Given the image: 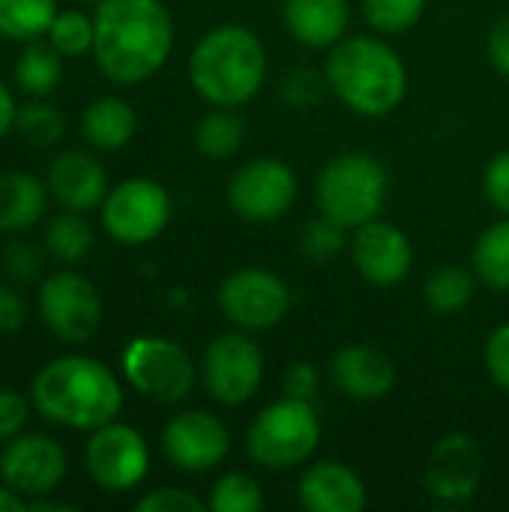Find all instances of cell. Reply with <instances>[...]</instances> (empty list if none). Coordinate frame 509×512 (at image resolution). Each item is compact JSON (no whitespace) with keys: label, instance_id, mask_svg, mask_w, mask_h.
<instances>
[{"label":"cell","instance_id":"18","mask_svg":"<svg viewBox=\"0 0 509 512\" xmlns=\"http://www.w3.org/2000/svg\"><path fill=\"white\" fill-rule=\"evenodd\" d=\"M45 186H48V195L63 210L90 213V210L102 207V201L108 195V174L93 153L69 150V153H60L51 159Z\"/></svg>","mask_w":509,"mask_h":512},{"label":"cell","instance_id":"34","mask_svg":"<svg viewBox=\"0 0 509 512\" xmlns=\"http://www.w3.org/2000/svg\"><path fill=\"white\" fill-rule=\"evenodd\" d=\"M345 231L339 222H333L330 216H318L312 222H306L303 234H300V252L309 261H333L342 249H345Z\"/></svg>","mask_w":509,"mask_h":512},{"label":"cell","instance_id":"22","mask_svg":"<svg viewBox=\"0 0 509 512\" xmlns=\"http://www.w3.org/2000/svg\"><path fill=\"white\" fill-rule=\"evenodd\" d=\"M48 186L30 171H3L0 174V234H21L30 231L45 207H48Z\"/></svg>","mask_w":509,"mask_h":512},{"label":"cell","instance_id":"31","mask_svg":"<svg viewBox=\"0 0 509 512\" xmlns=\"http://www.w3.org/2000/svg\"><path fill=\"white\" fill-rule=\"evenodd\" d=\"M207 507L213 512H258L264 507V492L255 477L231 471L213 483Z\"/></svg>","mask_w":509,"mask_h":512},{"label":"cell","instance_id":"1","mask_svg":"<svg viewBox=\"0 0 509 512\" xmlns=\"http://www.w3.org/2000/svg\"><path fill=\"white\" fill-rule=\"evenodd\" d=\"M93 60L123 87L153 78L174 51V21L162 0H99Z\"/></svg>","mask_w":509,"mask_h":512},{"label":"cell","instance_id":"33","mask_svg":"<svg viewBox=\"0 0 509 512\" xmlns=\"http://www.w3.org/2000/svg\"><path fill=\"white\" fill-rule=\"evenodd\" d=\"M426 3L429 0H363V15L372 30L393 36L411 30L423 18Z\"/></svg>","mask_w":509,"mask_h":512},{"label":"cell","instance_id":"2","mask_svg":"<svg viewBox=\"0 0 509 512\" xmlns=\"http://www.w3.org/2000/svg\"><path fill=\"white\" fill-rule=\"evenodd\" d=\"M30 402L54 426L93 432L123 411L120 378L96 357L63 354L48 360L30 381Z\"/></svg>","mask_w":509,"mask_h":512},{"label":"cell","instance_id":"15","mask_svg":"<svg viewBox=\"0 0 509 512\" xmlns=\"http://www.w3.org/2000/svg\"><path fill=\"white\" fill-rule=\"evenodd\" d=\"M165 459L186 474H207L231 453L228 426L210 411H183L162 429Z\"/></svg>","mask_w":509,"mask_h":512},{"label":"cell","instance_id":"3","mask_svg":"<svg viewBox=\"0 0 509 512\" xmlns=\"http://www.w3.org/2000/svg\"><path fill=\"white\" fill-rule=\"evenodd\" d=\"M327 87L360 117H387L408 96V66L393 45L375 36H345L330 48Z\"/></svg>","mask_w":509,"mask_h":512},{"label":"cell","instance_id":"8","mask_svg":"<svg viewBox=\"0 0 509 512\" xmlns=\"http://www.w3.org/2000/svg\"><path fill=\"white\" fill-rule=\"evenodd\" d=\"M102 228L123 246L153 243L171 222V195L150 177H129L108 189L99 207Z\"/></svg>","mask_w":509,"mask_h":512},{"label":"cell","instance_id":"44","mask_svg":"<svg viewBox=\"0 0 509 512\" xmlns=\"http://www.w3.org/2000/svg\"><path fill=\"white\" fill-rule=\"evenodd\" d=\"M15 117H18V105H15V96L9 90V84L0 78V141L15 129Z\"/></svg>","mask_w":509,"mask_h":512},{"label":"cell","instance_id":"11","mask_svg":"<svg viewBox=\"0 0 509 512\" xmlns=\"http://www.w3.org/2000/svg\"><path fill=\"white\" fill-rule=\"evenodd\" d=\"M84 468L90 480L105 492H132L150 471V447L135 426L105 423L90 432L84 444Z\"/></svg>","mask_w":509,"mask_h":512},{"label":"cell","instance_id":"32","mask_svg":"<svg viewBox=\"0 0 509 512\" xmlns=\"http://www.w3.org/2000/svg\"><path fill=\"white\" fill-rule=\"evenodd\" d=\"M93 15L78 12V9H60L57 18L48 27V42L63 54V57H81L93 51Z\"/></svg>","mask_w":509,"mask_h":512},{"label":"cell","instance_id":"10","mask_svg":"<svg viewBox=\"0 0 509 512\" xmlns=\"http://www.w3.org/2000/svg\"><path fill=\"white\" fill-rule=\"evenodd\" d=\"M201 381L213 402L237 408L249 402L264 381V351L249 330L216 336L201 357Z\"/></svg>","mask_w":509,"mask_h":512},{"label":"cell","instance_id":"40","mask_svg":"<svg viewBox=\"0 0 509 512\" xmlns=\"http://www.w3.org/2000/svg\"><path fill=\"white\" fill-rule=\"evenodd\" d=\"M483 360H486V369L492 375V381L509 393V321L495 327L489 342H486V351H483Z\"/></svg>","mask_w":509,"mask_h":512},{"label":"cell","instance_id":"14","mask_svg":"<svg viewBox=\"0 0 509 512\" xmlns=\"http://www.w3.org/2000/svg\"><path fill=\"white\" fill-rule=\"evenodd\" d=\"M297 198V174L279 159H252L228 180V207L237 219L261 225L285 216Z\"/></svg>","mask_w":509,"mask_h":512},{"label":"cell","instance_id":"29","mask_svg":"<svg viewBox=\"0 0 509 512\" xmlns=\"http://www.w3.org/2000/svg\"><path fill=\"white\" fill-rule=\"evenodd\" d=\"M474 276L492 288V291H509V216L489 225L477 246H474Z\"/></svg>","mask_w":509,"mask_h":512},{"label":"cell","instance_id":"16","mask_svg":"<svg viewBox=\"0 0 509 512\" xmlns=\"http://www.w3.org/2000/svg\"><path fill=\"white\" fill-rule=\"evenodd\" d=\"M351 261L357 273L378 288H393L408 279L414 267V246L411 237L384 219H372L351 231Z\"/></svg>","mask_w":509,"mask_h":512},{"label":"cell","instance_id":"39","mask_svg":"<svg viewBox=\"0 0 509 512\" xmlns=\"http://www.w3.org/2000/svg\"><path fill=\"white\" fill-rule=\"evenodd\" d=\"M483 189L492 207L509 216V150H501L489 159L483 174Z\"/></svg>","mask_w":509,"mask_h":512},{"label":"cell","instance_id":"13","mask_svg":"<svg viewBox=\"0 0 509 512\" xmlns=\"http://www.w3.org/2000/svg\"><path fill=\"white\" fill-rule=\"evenodd\" d=\"M69 474V459L60 441L42 432H21L0 453V483L18 492L27 504L54 495Z\"/></svg>","mask_w":509,"mask_h":512},{"label":"cell","instance_id":"20","mask_svg":"<svg viewBox=\"0 0 509 512\" xmlns=\"http://www.w3.org/2000/svg\"><path fill=\"white\" fill-rule=\"evenodd\" d=\"M297 501L309 512H360L369 504L366 483L342 462H315L297 483Z\"/></svg>","mask_w":509,"mask_h":512},{"label":"cell","instance_id":"7","mask_svg":"<svg viewBox=\"0 0 509 512\" xmlns=\"http://www.w3.org/2000/svg\"><path fill=\"white\" fill-rule=\"evenodd\" d=\"M126 384L150 402L180 405L195 387V363L189 351L168 336H135L120 354Z\"/></svg>","mask_w":509,"mask_h":512},{"label":"cell","instance_id":"23","mask_svg":"<svg viewBox=\"0 0 509 512\" xmlns=\"http://www.w3.org/2000/svg\"><path fill=\"white\" fill-rule=\"evenodd\" d=\"M138 132L135 108L120 96H99L81 114V135L96 150H123Z\"/></svg>","mask_w":509,"mask_h":512},{"label":"cell","instance_id":"36","mask_svg":"<svg viewBox=\"0 0 509 512\" xmlns=\"http://www.w3.org/2000/svg\"><path fill=\"white\" fill-rule=\"evenodd\" d=\"M138 512H204L210 510L207 501H201L198 495L186 492V489H177V486H159V489H150L138 504Z\"/></svg>","mask_w":509,"mask_h":512},{"label":"cell","instance_id":"9","mask_svg":"<svg viewBox=\"0 0 509 512\" xmlns=\"http://www.w3.org/2000/svg\"><path fill=\"white\" fill-rule=\"evenodd\" d=\"M36 306H39V318L48 327V333L69 345H81V342L93 339L99 333L102 315H105L96 285L75 270L48 273L39 282Z\"/></svg>","mask_w":509,"mask_h":512},{"label":"cell","instance_id":"43","mask_svg":"<svg viewBox=\"0 0 509 512\" xmlns=\"http://www.w3.org/2000/svg\"><path fill=\"white\" fill-rule=\"evenodd\" d=\"M489 60L504 78H509V15H504L489 33Z\"/></svg>","mask_w":509,"mask_h":512},{"label":"cell","instance_id":"6","mask_svg":"<svg viewBox=\"0 0 509 512\" xmlns=\"http://www.w3.org/2000/svg\"><path fill=\"white\" fill-rule=\"evenodd\" d=\"M321 444V417L312 402L282 396L267 405L246 432L249 459L267 471H288L315 456Z\"/></svg>","mask_w":509,"mask_h":512},{"label":"cell","instance_id":"21","mask_svg":"<svg viewBox=\"0 0 509 512\" xmlns=\"http://www.w3.org/2000/svg\"><path fill=\"white\" fill-rule=\"evenodd\" d=\"M285 30L306 48H333L345 39L351 9L348 0H285Z\"/></svg>","mask_w":509,"mask_h":512},{"label":"cell","instance_id":"28","mask_svg":"<svg viewBox=\"0 0 509 512\" xmlns=\"http://www.w3.org/2000/svg\"><path fill=\"white\" fill-rule=\"evenodd\" d=\"M474 291H477V276L474 270L468 273L465 267H456V264H444L438 267L435 273L426 276L423 282V297H426V306L438 315H456L462 312L471 300H474Z\"/></svg>","mask_w":509,"mask_h":512},{"label":"cell","instance_id":"12","mask_svg":"<svg viewBox=\"0 0 509 512\" xmlns=\"http://www.w3.org/2000/svg\"><path fill=\"white\" fill-rule=\"evenodd\" d=\"M222 315L249 333L279 327L291 312L288 285L264 267H240L228 273L219 285Z\"/></svg>","mask_w":509,"mask_h":512},{"label":"cell","instance_id":"45","mask_svg":"<svg viewBox=\"0 0 509 512\" xmlns=\"http://www.w3.org/2000/svg\"><path fill=\"white\" fill-rule=\"evenodd\" d=\"M75 510H78L75 504H69V501H54V498H48V495L33 498V501L27 504V512H75Z\"/></svg>","mask_w":509,"mask_h":512},{"label":"cell","instance_id":"5","mask_svg":"<svg viewBox=\"0 0 509 512\" xmlns=\"http://www.w3.org/2000/svg\"><path fill=\"white\" fill-rule=\"evenodd\" d=\"M387 186H390V177H387L384 162L375 159L372 153L351 150L324 165L315 195H318V207L324 216L354 231L378 219L384 198H387Z\"/></svg>","mask_w":509,"mask_h":512},{"label":"cell","instance_id":"37","mask_svg":"<svg viewBox=\"0 0 509 512\" xmlns=\"http://www.w3.org/2000/svg\"><path fill=\"white\" fill-rule=\"evenodd\" d=\"M282 99L294 108H309L315 105L324 90H327V78L318 75L315 69H294L282 78Z\"/></svg>","mask_w":509,"mask_h":512},{"label":"cell","instance_id":"35","mask_svg":"<svg viewBox=\"0 0 509 512\" xmlns=\"http://www.w3.org/2000/svg\"><path fill=\"white\" fill-rule=\"evenodd\" d=\"M0 264H3V270H6L9 279H15V282H33L42 273L45 255H42L39 246H33L27 240H12V243L3 246Z\"/></svg>","mask_w":509,"mask_h":512},{"label":"cell","instance_id":"24","mask_svg":"<svg viewBox=\"0 0 509 512\" xmlns=\"http://www.w3.org/2000/svg\"><path fill=\"white\" fill-rule=\"evenodd\" d=\"M15 87L24 90L33 99H45L48 93H54L60 87L63 78V54L48 42H24V51L15 60L12 69Z\"/></svg>","mask_w":509,"mask_h":512},{"label":"cell","instance_id":"17","mask_svg":"<svg viewBox=\"0 0 509 512\" xmlns=\"http://www.w3.org/2000/svg\"><path fill=\"white\" fill-rule=\"evenodd\" d=\"M483 471H486V462H483L480 444L471 435L456 432L438 441V447L429 456L423 480L432 498L444 504H462L477 495L483 483Z\"/></svg>","mask_w":509,"mask_h":512},{"label":"cell","instance_id":"42","mask_svg":"<svg viewBox=\"0 0 509 512\" xmlns=\"http://www.w3.org/2000/svg\"><path fill=\"white\" fill-rule=\"evenodd\" d=\"M27 324V303L18 288L0 282V333H18Z\"/></svg>","mask_w":509,"mask_h":512},{"label":"cell","instance_id":"46","mask_svg":"<svg viewBox=\"0 0 509 512\" xmlns=\"http://www.w3.org/2000/svg\"><path fill=\"white\" fill-rule=\"evenodd\" d=\"M0 512H27V501L6 483H0Z\"/></svg>","mask_w":509,"mask_h":512},{"label":"cell","instance_id":"4","mask_svg":"<svg viewBox=\"0 0 509 512\" xmlns=\"http://www.w3.org/2000/svg\"><path fill=\"white\" fill-rule=\"evenodd\" d=\"M264 78V42L243 24H219L207 30L189 54V81L210 105L237 108L261 90Z\"/></svg>","mask_w":509,"mask_h":512},{"label":"cell","instance_id":"26","mask_svg":"<svg viewBox=\"0 0 509 512\" xmlns=\"http://www.w3.org/2000/svg\"><path fill=\"white\" fill-rule=\"evenodd\" d=\"M42 249L48 258H54L63 267L81 264L93 249V228H90L87 216L78 210H63L60 216H54L45 225Z\"/></svg>","mask_w":509,"mask_h":512},{"label":"cell","instance_id":"27","mask_svg":"<svg viewBox=\"0 0 509 512\" xmlns=\"http://www.w3.org/2000/svg\"><path fill=\"white\" fill-rule=\"evenodd\" d=\"M57 12V0H0V36L9 42H36L48 36Z\"/></svg>","mask_w":509,"mask_h":512},{"label":"cell","instance_id":"30","mask_svg":"<svg viewBox=\"0 0 509 512\" xmlns=\"http://www.w3.org/2000/svg\"><path fill=\"white\" fill-rule=\"evenodd\" d=\"M15 129L33 147H54L63 138V132H66V117L60 114L57 105L33 99L27 105H18Z\"/></svg>","mask_w":509,"mask_h":512},{"label":"cell","instance_id":"38","mask_svg":"<svg viewBox=\"0 0 509 512\" xmlns=\"http://www.w3.org/2000/svg\"><path fill=\"white\" fill-rule=\"evenodd\" d=\"M33 402L12 387H0V441H9L27 429Z\"/></svg>","mask_w":509,"mask_h":512},{"label":"cell","instance_id":"25","mask_svg":"<svg viewBox=\"0 0 509 512\" xmlns=\"http://www.w3.org/2000/svg\"><path fill=\"white\" fill-rule=\"evenodd\" d=\"M192 141H195V147H198V153L204 159L225 162V159H231L243 147V141H246V120L234 108L216 105L213 111H207L195 123Z\"/></svg>","mask_w":509,"mask_h":512},{"label":"cell","instance_id":"41","mask_svg":"<svg viewBox=\"0 0 509 512\" xmlns=\"http://www.w3.org/2000/svg\"><path fill=\"white\" fill-rule=\"evenodd\" d=\"M318 384H321V375L309 360L291 363L282 375V390H285V396H294V399L312 402L318 396Z\"/></svg>","mask_w":509,"mask_h":512},{"label":"cell","instance_id":"19","mask_svg":"<svg viewBox=\"0 0 509 512\" xmlns=\"http://www.w3.org/2000/svg\"><path fill=\"white\" fill-rule=\"evenodd\" d=\"M330 378L348 399L378 402L396 387V366L384 351L351 342L330 357Z\"/></svg>","mask_w":509,"mask_h":512}]
</instances>
